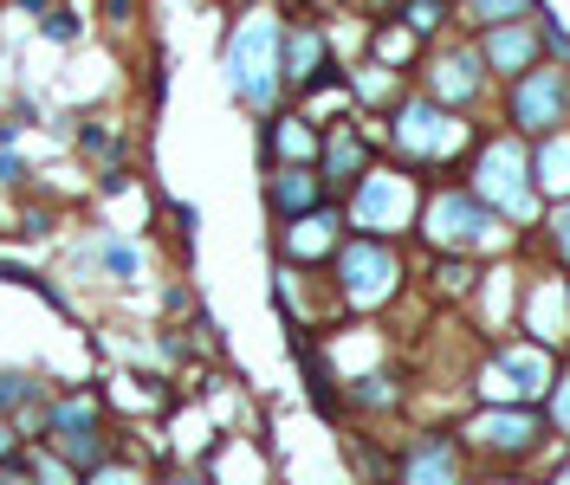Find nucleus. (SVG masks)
Here are the masks:
<instances>
[{
  "label": "nucleus",
  "mask_w": 570,
  "mask_h": 485,
  "mask_svg": "<svg viewBox=\"0 0 570 485\" xmlns=\"http://www.w3.org/2000/svg\"><path fill=\"white\" fill-rule=\"evenodd\" d=\"M279 26L266 20V13H253L247 26L234 33V46H227V85H234L240 104L266 110L279 97Z\"/></svg>",
  "instance_id": "f257e3e1"
},
{
  "label": "nucleus",
  "mask_w": 570,
  "mask_h": 485,
  "mask_svg": "<svg viewBox=\"0 0 570 485\" xmlns=\"http://www.w3.org/2000/svg\"><path fill=\"white\" fill-rule=\"evenodd\" d=\"M409 182H402L396 169H370L357 182V194H350V220H357L370 240H383V233H396L402 220H409Z\"/></svg>",
  "instance_id": "f03ea898"
},
{
  "label": "nucleus",
  "mask_w": 570,
  "mask_h": 485,
  "mask_svg": "<svg viewBox=\"0 0 570 485\" xmlns=\"http://www.w3.org/2000/svg\"><path fill=\"white\" fill-rule=\"evenodd\" d=\"M337 272H344V298L350 304H383L389 291H396V253H389L383 240H370V233L344 246Z\"/></svg>",
  "instance_id": "7ed1b4c3"
},
{
  "label": "nucleus",
  "mask_w": 570,
  "mask_h": 485,
  "mask_svg": "<svg viewBox=\"0 0 570 485\" xmlns=\"http://www.w3.org/2000/svg\"><path fill=\"white\" fill-rule=\"evenodd\" d=\"M46 434H52V453H65L72 466H98V460H104L98 401H91V395L59 401V408H52V421H46Z\"/></svg>",
  "instance_id": "20e7f679"
},
{
  "label": "nucleus",
  "mask_w": 570,
  "mask_h": 485,
  "mask_svg": "<svg viewBox=\"0 0 570 485\" xmlns=\"http://www.w3.org/2000/svg\"><path fill=\"white\" fill-rule=\"evenodd\" d=\"M480 194L493 207H506L512 220L532 214V182H525V149L519 143H493L480 156Z\"/></svg>",
  "instance_id": "39448f33"
},
{
  "label": "nucleus",
  "mask_w": 570,
  "mask_h": 485,
  "mask_svg": "<svg viewBox=\"0 0 570 485\" xmlns=\"http://www.w3.org/2000/svg\"><path fill=\"white\" fill-rule=\"evenodd\" d=\"M570 110V78L564 72H525L512 91V123L519 130H558Z\"/></svg>",
  "instance_id": "423d86ee"
},
{
  "label": "nucleus",
  "mask_w": 570,
  "mask_h": 485,
  "mask_svg": "<svg viewBox=\"0 0 570 485\" xmlns=\"http://www.w3.org/2000/svg\"><path fill=\"white\" fill-rule=\"evenodd\" d=\"M486 227H493V214H486V201H473V194H441L428 214V233L441 246H473L486 240Z\"/></svg>",
  "instance_id": "0eeeda50"
},
{
  "label": "nucleus",
  "mask_w": 570,
  "mask_h": 485,
  "mask_svg": "<svg viewBox=\"0 0 570 485\" xmlns=\"http://www.w3.org/2000/svg\"><path fill=\"white\" fill-rule=\"evenodd\" d=\"M396 143L409 149V156H422V162H428V156H441V149L454 143V123H447L434 104H422V97H415V104H402V110H396Z\"/></svg>",
  "instance_id": "6e6552de"
},
{
  "label": "nucleus",
  "mask_w": 570,
  "mask_h": 485,
  "mask_svg": "<svg viewBox=\"0 0 570 485\" xmlns=\"http://www.w3.org/2000/svg\"><path fill=\"white\" fill-rule=\"evenodd\" d=\"M370 175V149H363L357 130H331V143H324V188H350Z\"/></svg>",
  "instance_id": "1a4fd4ad"
},
{
  "label": "nucleus",
  "mask_w": 570,
  "mask_h": 485,
  "mask_svg": "<svg viewBox=\"0 0 570 485\" xmlns=\"http://www.w3.org/2000/svg\"><path fill=\"white\" fill-rule=\"evenodd\" d=\"M402 485H460V453L447 440H422L402 460Z\"/></svg>",
  "instance_id": "9d476101"
},
{
  "label": "nucleus",
  "mask_w": 570,
  "mask_h": 485,
  "mask_svg": "<svg viewBox=\"0 0 570 485\" xmlns=\"http://www.w3.org/2000/svg\"><path fill=\"white\" fill-rule=\"evenodd\" d=\"M473 440L493 447V453H519V447H532V414L525 408H493L486 421H473Z\"/></svg>",
  "instance_id": "9b49d317"
},
{
  "label": "nucleus",
  "mask_w": 570,
  "mask_h": 485,
  "mask_svg": "<svg viewBox=\"0 0 570 485\" xmlns=\"http://www.w3.org/2000/svg\"><path fill=\"white\" fill-rule=\"evenodd\" d=\"M486 388H493V395H538V388H545V356L538 350H506L499 356V376Z\"/></svg>",
  "instance_id": "f8f14e48"
},
{
  "label": "nucleus",
  "mask_w": 570,
  "mask_h": 485,
  "mask_svg": "<svg viewBox=\"0 0 570 485\" xmlns=\"http://www.w3.org/2000/svg\"><path fill=\"white\" fill-rule=\"evenodd\" d=\"M285 78H292L298 91H311L324 78V33L318 26H298L292 46H285Z\"/></svg>",
  "instance_id": "ddd939ff"
},
{
  "label": "nucleus",
  "mask_w": 570,
  "mask_h": 485,
  "mask_svg": "<svg viewBox=\"0 0 570 485\" xmlns=\"http://www.w3.org/2000/svg\"><path fill=\"white\" fill-rule=\"evenodd\" d=\"M318 188H324V175H311L305 162H285L273 175V207L279 214H305V207H318Z\"/></svg>",
  "instance_id": "4468645a"
},
{
  "label": "nucleus",
  "mask_w": 570,
  "mask_h": 485,
  "mask_svg": "<svg viewBox=\"0 0 570 485\" xmlns=\"http://www.w3.org/2000/svg\"><path fill=\"white\" fill-rule=\"evenodd\" d=\"M486 59L499 65V72H525V65H532V33H525V26H499L493 39H486Z\"/></svg>",
  "instance_id": "2eb2a0df"
},
{
  "label": "nucleus",
  "mask_w": 570,
  "mask_h": 485,
  "mask_svg": "<svg viewBox=\"0 0 570 485\" xmlns=\"http://www.w3.org/2000/svg\"><path fill=\"white\" fill-rule=\"evenodd\" d=\"M473 85H480V59H473V52H447V59L434 65V91L441 97H473Z\"/></svg>",
  "instance_id": "dca6fc26"
},
{
  "label": "nucleus",
  "mask_w": 570,
  "mask_h": 485,
  "mask_svg": "<svg viewBox=\"0 0 570 485\" xmlns=\"http://www.w3.org/2000/svg\"><path fill=\"white\" fill-rule=\"evenodd\" d=\"M266 149H273V156H285V162H298V156H311V149H318V136H311L305 117H279L273 130H266Z\"/></svg>",
  "instance_id": "f3484780"
},
{
  "label": "nucleus",
  "mask_w": 570,
  "mask_h": 485,
  "mask_svg": "<svg viewBox=\"0 0 570 485\" xmlns=\"http://www.w3.org/2000/svg\"><path fill=\"white\" fill-rule=\"evenodd\" d=\"M331 233H337V214H305L292 227V253H324L331 246Z\"/></svg>",
  "instance_id": "a211bd4d"
},
{
  "label": "nucleus",
  "mask_w": 570,
  "mask_h": 485,
  "mask_svg": "<svg viewBox=\"0 0 570 485\" xmlns=\"http://www.w3.org/2000/svg\"><path fill=\"white\" fill-rule=\"evenodd\" d=\"M525 7H532V0H467V13L480 26H506V20H519Z\"/></svg>",
  "instance_id": "6ab92c4d"
},
{
  "label": "nucleus",
  "mask_w": 570,
  "mask_h": 485,
  "mask_svg": "<svg viewBox=\"0 0 570 485\" xmlns=\"http://www.w3.org/2000/svg\"><path fill=\"white\" fill-rule=\"evenodd\" d=\"M98 259L117 272V279H137V266H143V259H137V246H117V240H98Z\"/></svg>",
  "instance_id": "aec40b11"
},
{
  "label": "nucleus",
  "mask_w": 570,
  "mask_h": 485,
  "mask_svg": "<svg viewBox=\"0 0 570 485\" xmlns=\"http://www.w3.org/2000/svg\"><path fill=\"white\" fill-rule=\"evenodd\" d=\"M402 26L409 33H434L441 26V0H402Z\"/></svg>",
  "instance_id": "412c9836"
},
{
  "label": "nucleus",
  "mask_w": 570,
  "mask_h": 485,
  "mask_svg": "<svg viewBox=\"0 0 570 485\" xmlns=\"http://www.w3.org/2000/svg\"><path fill=\"white\" fill-rule=\"evenodd\" d=\"M26 466H33V479H39V485H72V466H65L52 447H46V453H33Z\"/></svg>",
  "instance_id": "4be33fe9"
},
{
  "label": "nucleus",
  "mask_w": 570,
  "mask_h": 485,
  "mask_svg": "<svg viewBox=\"0 0 570 485\" xmlns=\"http://www.w3.org/2000/svg\"><path fill=\"white\" fill-rule=\"evenodd\" d=\"M39 26H46V39H59V46H72V39L85 33V26H78V13H72V7H52V13H46V20H39Z\"/></svg>",
  "instance_id": "5701e85b"
},
{
  "label": "nucleus",
  "mask_w": 570,
  "mask_h": 485,
  "mask_svg": "<svg viewBox=\"0 0 570 485\" xmlns=\"http://www.w3.org/2000/svg\"><path fill=\"white\" fill-rule=\"evenodd\" d=\"M20 401H33V382H26V376H0V414L20 408Z\"/></svg>",
  "instance_id": "b1692460"
},
{
  "label": "nucleus",
  "mask_w": 570,
  "mask_h": 485,
  "mask_svg": "<svg viewBox=\"0 0 570 485\" xmlns=\"http://www.w3.org/2000/svg\"><path fill=\"white\" fill-rule=\"evenodd\" d=\"M85 485H143V479L130 473V466H98V473H91Z\"/></svg>",
  "instance_id": "393cba45"
},
{
  "label": "nucleus",
  "mask_w": 570,
  "mask_h": 485,
  "mask_svg": "<svg viewBox=\"0 0 570 485\" xmlns=\"http://www.w3.org/2000/svg\"><path fill=\"white\" fill-rule=\"evenodd\" d=\"M85 149H98V156H117V136L111 130H98V123H85V136H78Z\"/></svg>",
  "instance_id": "a878e982"
},
{
  "label": "nucleus",
  "mask_w": 570,
  "mask_h": 485,
  "mask_svg": "<svg viewBox=\"0 0 570 485\" xmlns=\"http://www.w3.org/2000/svg\"><path fill=\"white\" fill-rule=\"evenodd\" d=\"M0 485H39V479H33V466H26V460H7V466H0Z\"/></svg>",
  "instance_id": "bb28decb"
},
{
  "label": "nucleus",
  "mask_w": 570,
  "mask_h": 485,
  "mask_svg": "<svg viewBox=\"0 0 570 485\" xmlns=\"http://www.w3.org/2000/svg\"><path fill=\"white\" fill-rule=\"evenodd\" d=\"M26 182V169H20V156H0V188H20Z\"/></svg>",
  "instance_id": "cd10ccee"
},
{
  "label": "nucleus",
  "mask_w": 570,
  "mask_h": 485,
  "mask_svg": "<svg viewBox=\"0 0 570 485\" xmlns=\"http://www.w3.org/2000/svg\"><path fill=\"white\" fill-rule=\"evenodd\" d=\"M441 285H447V291H467V266H460V259H447V266H441Z\"/></svg>",
  "instance_id": "c85d7f7f"
},
{
  "label": "nucleus",
  "mask_w": 570,
  "mask_h": 485,
  "mask_svg": "<svg viewBox=\"0 0 570 485\" xmlns=\"http://www.w3.org/2000/svg\"><path fill=\"white\" fill-rule=\"evenodd\" d=\"M551 408H558V421H564V427H570V382H564V388H558V401H551Z\"/></svg>",
  "instance_id": "c756f323"
},
{
  "label": "nucleus",
  "mask_w": 570,
  "mask_h": 485,
  "mask_svg": "<svg viewBox=\"0 0 570 485\" xmlns=\"http://www.w3.org/2000/svg\"><path fill=\"white\" fill-rule=\"evenodd\" d=\"M7 460H13V427L0 421V466H7Z\"/></svg>",
  "instance_id": "7c9ffc66"
},
{
  "label": "nucleus",
  "mask_w": 570,
  "mask_h": 485,
  "mask_svg": "<svg viewBox=\"0 0 570 485\" xmlns=\"http://www.w3.org/2000/svg\"><path fill=\"white\" fill-rule=\"evenodd\" d=\"M558 246H564V259H570V207L558 214Z\"/></svg>",
  "instance_id": "2f4dec72"
},
{
  "label": "nucleus",
  "mask_w": 570,
  "mask_h": 485,
  "mask_svg": "<svg viewBox=\"0 0 570 485\" xmlns=\"http://www.w3.org/2000/svg\"><path fill=\"white\" fill-rule=\"evenodd\" d=\"M7 143H20V123H7V117H0V149H7Z\"/></svg>",
  "instance_id": "473e14b6"
},
{
  "label": "nucleus",
  "mask_w": 570,
  "mask_h": 485,
  "mask_svg": "<svg viewBox=\"0 0 570 485\" xmlns=\"http://www.w3.org/2000/svg\"><path fill=\"white\" fill-rule=\"evenodd\" d=\"M26 7H33V13H46V7H52V0H26Z\"/></svg>",
  "instance_id": "72a5a7b5"
},
{
  "label": "nucleus",
  "mask_w": 570,
  "mask_h": 485,
  "mask_svg": "<svg viewBox=\"0 0 570 485\" xmlns=\"http://www.w3.org/2000/svg\"><path fill=\"white\" fill-rule=\"evenodd\" d=\"M175 485H195V479H175Z\"/></svg>",
  "instance_id": "f704fd0d"
},
{
  "label": "nucleus",
  "mask_w": 570,
  "mask_h": 485,
  "mask_svg": "<svg viewBox=\"0 0 570 485\" xmlns=\"http://www.w3.org/2000/svg\"><path fill=\"white\" fill-rule=\"evenodd\" d=\"M564 485H570V473H564Z\"/></svg>",
  "instance_id": "c9c22d12"
}]
</instances>
